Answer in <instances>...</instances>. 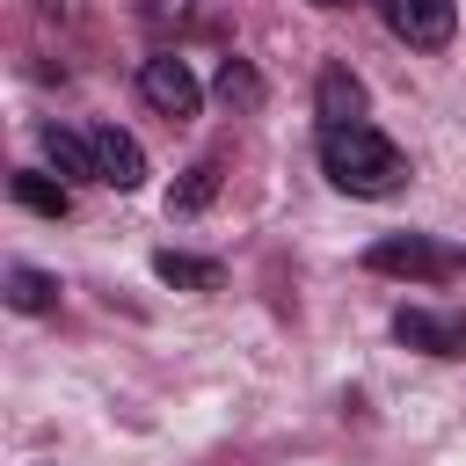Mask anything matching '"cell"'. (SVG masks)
<instances>
[{"label":"cell","mask_w":466,"mask_h":466,"mask_svg":"<svg viewBox=\"0 0 466 466\" xmlns=\"http://www.w3.org/2000/svg\"><path fill=\"white\" fill-rule=\"evenodd\" d=\"M138 15H146L153 29H182V22L197 15V0H138Z\"/></svg>","instance_id":"obj_14"},{"label":"cell","mask_w":466,"mask_h":466,"mask_svg":"<svg viewBox=\"0 0 466 466\" xmlns=\"http://www.w3.org/2000/svg\"><path fill=\"white\" fill-rule=\"evenodd\" d=\"M218 95H226V102H240V109H255V102H262L255 66H248V58H226V66H218Z\"/></svg>","instance_id":"obj_13"},{"label":"cell","mask_w":466,"mask_h":466,"mask_svg":"<svg viewBox=\"0 0 466 466\" xmlns=\"http://www.w3.org/2000/svg\"><path fill=\"white\" fill-rule=\"evenodd\" d=\"M29 7H36L44 22H73V15H80V0H29Z\"/></svg>","instance_id":"obj_15"},{"label":"cell","mask_w":466,"mask_h":466,"mask_svg":"<svg viewBox=\"0 0 466 466\" xmlns=\"http://www.w3.org/2000/svg\"><path fill=\"white\" fill-rule=\"evenodd\" d=\"M0 299H7L15 313H58V277H51V269H36V262H7Z\"/></svg>","instance_id":"obj_7"},{"label":"cell","mask_w":466,"mask_h":466,"mask_svg":"<svg viewBox=\"0 0 466 466\" xmlns=\"http://www.w3.org/2000/svg\"><path fill=\"white\" fill-rule=\"evenodd\" d=\"M320 7H342V0H320Z\"/></svg>","instance_id":"obj_16"},{"label":"cell","mask_w":466,"mask_h":466,"mask_svg":"<svg viewBox=\"0 0 466 466\" xmlns=\"http://www.w3.org/2000/svg\"><path fill=\"white\" fill-rule=\"evenodd\" d=\"M44 153L58 167V182H102L95 175V153H87V131H66V124H44Z\"/></svg>","instance_id":"obj_9"},{"label":"cell","mask_w":466,"mask_h":466,"mask_svg":"<svg viewBox=\"0 0 466 466\" xmlns=\"http://www.w3.org/2000/svg\"><path fill=\"white\" fill-rule=\"evenodd\" d=\"M153 277L175 284V291H218V262H204V255H175V248L153 255Z\"/></svg>","instance_id":"obj_11"},{"label":"cell","mask_w":466,"mask_h":466,"mask_svg":"<svg viewBox=\"0 0 466 466\" xmlns=\"http://www.w3.org/2000/svg\"><path fill=\"white\" fill-rule=\"evenodd\" d=\"M393 342H408V350H422V357H466V313L400 306V313H393Z\"/></svg>","instance_id":"obj_5"},{"label":"cell","mask_w":466,"mask_h":466,"mask_svg":"<svg viewBox=\"0 0 466 466\" xmlns=\"http://www.w3.org/2000/svg\"><path fill=\"white\" fill-rule=\"evenodd\" d=\"M364 269L371 277H415V284H444V277H466V248L437 240V233H386L364 248Z\"/></svg>","instance_id":"obj_2"},{"label":"cell","mask_w":466,"mask_h":466,"mask_svg":"<svg viewBox=\"0 0 466 466\" xmlns=\"http://www.w3.org/2000/svg\"><path fill=\"white\" fill-rule=\"evenodd\" d=\"M138 95L167 116V124H189L197 116V102H204V87H197V73L175 58V51H153L146 66H138Z\"/></svg>","instance_id":"obj_4"},{"label":"cell","mask_w":466,"mask_h":466,"mask_svg":"<svg viewBox=\"0 0 466 466\" xmlns=\"http://www.w3.org/2000/svg\"><path fill=\"white\" fill-rule=\"evenodd\" d=\"M371 7H379V22H386L408 51H444L451 29H459V7H451V0H371Z\"/></svg>","instance_id":"obj_3"},{"label":"cell","mask_w":466,"mask_h":466,"mask_svg":"<svg viewBox=\"0 0 466 466\" xmlns=\"http://www.w3.org/2000/svg\"><path fill=\"white\" fill-rule=\"evenodd\" d=\"M313 102H320V131H328V124H364V80H357L350 66H328Z\"/></svg>","instance_id":"obj_8"},{"label":"cell","mask_w":466,"mask_h":466,"mask_svg":"<svg viewBox=\"0 0 466 466\" xmlns=\"http://www.w3.org/2000/svg\"><path fill=\"white\" fill-rule=\"evenodd\" d=\"M320 175L350 197H393V189H408V153L379 124H328L320 131Z\"/></svg>","instance_id":"obj_1"},{"label":"cell","mask_w":466,"mask_h":466,"mask_svg":"<svg viewBox=\"0 0 466 466\" xmlns=\"http://www.w3.org/2000/svg\"><path fill=\"white\" fill-rule=\"evenodd\" d=\"M15 204L22 211H36V218H66L73 211V182H51V175H36V167H15Z\"/></svg>","instance_id":"obj_10"},{"label":"cell","mask_w":466,"mask_h":466,"mask_svg":"<svg viewBox=\"0 0 466 466\" xmlns=\"http://www.w3.org/2000/svg\"><path fill=\"white\" fill-rule=\"evenodd\" d=\"M211 197H218V160H197V167L167 189V211H175V218H189V211H204Z\"/></svg>","instance_id":"obj_12"},{"label":"cell","mask_w":466,"mask_h":466,"mask_svg":"<svg viewBox=\"0 0 466 466\" xmlns=\"http://www.w3.org/2000/svg\"><path fill=\"white\" fill-rule=\"evenodd\" d=\"M87 153H95V175L102 189H138L146 182V146L116 124H87Z\"/></svg>","instance_id":"obj_6"}]
</instances>
